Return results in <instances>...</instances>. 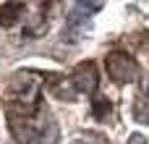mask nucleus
I'll return each mask as SVG.
<instances>
[{
    "instance_id": "20e7f679",
    "label": "nucleus",
    "mask_w": 149,
    "mask_h": 144,
    "mask_svg": "<svg viewBox=\"0 0 149 144\" xmlns=\"http://www.w3.org/2000/svg\"><path fill=\"white\" fill-rule=\"evenodd\" d=\"M37 139H39V144H58V139H60L58 121L45 108L39 110V118H37Z\"/></svg>"
},
{
    "instance_id": "f257e3e1",
    "label": "nucleus",
    "mask_w": 149,
    "mask_h": 144,
    "mask_svg": "<svg viewBox=\"0 0 149 144\" xmlns=\"http://www.w3.org/2000/svg\"><path fill=\"white\" fill-rule=\"evenodd\" d=\"M8 94L18 102V108H39L42 100H39V81L34 73H16L8 84Z\"/></svg>"
},
{
    "instance_id": "1a4fd4ad",
    "label": "nucleus",
    "mask_w": 149,
    "mask_h": 144,
    "mask_svg": "<svg viewBox=\"0 0 149 144\" xmlns=\"http://www.w3.org/2000/svg\"><path fill=\"white\" fill-rule=\"evenodd\" d=\"M147 94H149V84H147Z\"/></svg>"
},
{
    "instance_id": "39448f33",
    "label": "nucleus",
    "mask_w": 149,
    "mask_h": 144,
    "mask_svg": "<svg viewBox=\"0 0 149 144\" xmlns=\"http://www.w3.org/2000/svg\"><path fill=\"white\" fill-rule=\"evenodd\" d=\"M24 10H26L24 3H5V5H0V26H13L24 16Z\"/></svg>"
},
{
    "instance_id": "f03ea898",
    "label": "nucleus",
    "mask_w": 149,
    "mask_h": 144,
    "mask_svg": "<svg viewBox=\"0 0 149 144\" xmlns=\"http://www.w3.org/2000/svg\"><path fill=\"white\" fill-rule=\"evenodd\" d=\"M105 66H107V73H110V79H113L115 84H131V81H136V76H139L136 60H134L128 52H123V50L110 52Z\"/></svg>"
},
{
    "instance_id": "423d86ee",
    "label": "nucleus",
    "mask_w": 149,
    "mask_h": 144,
    "mask_svg": "<svg viewBox=\"0 0 149 144\" xmlns=\"http://www.w3.org/2000/svg\"><path fill=\"white\" fill-rule=\"evenodd\" d=\"M131 115H134V121L136 123H141V126H149V102L147 100H134V105H131Z\"/></svg>"
},
{
    "instance_id": "7ed1b4c3",
    "label": "nucleus",
    "mask_w": 149,
    "mask_h": 144,
    "mask_svg": "<svg viewBox=\"0 0 149 144\" xmlns=\"http://www.w3.org/2000/svg\"><path fill=\"white\" fill-rule=\"evenodd\" d=\"M71 89L73 92H84V94H92L97 89V66L92 60H84L73 68L71 73Z\"/></svg>"
},
{
    "instance_id": "6e6552de",
    "label": "nucleus",
    "mask_w": 149,
    "mask_h": 144,
    "mask_svg": "<svg viewBox=\"0 0 149 144\" xmlns=\"http://www.w3.org/2000/svg\"><path fill=\"white\" fill-rule=\"evenodd\" d=\"M128 144H149L141 134H131V139H128Z\"/></svg>"
},
{
    "instance_id": "0eeeda50",
    "label": "nucleus",
    "mask_w": 149,
    "mask_h": 144,
    "mask_svg": "<svg viewBox=\"0 0 149 144\" xmlns=\"http://www.w3.org/2000/svg\"><path fill=\"white\" fill-rule=\"evenodd\" d=\"M107 110H113V105H110L105 97H100V100L92 105V115H94V118H105V115H107Z\"/></svg>"
}]
</instances>
